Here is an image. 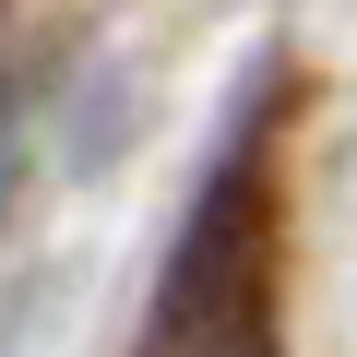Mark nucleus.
Listing matches in <instances>:
<instances>
[{"label":"nucleus","instance_id":"f257e3e1","mask_svg":"<svg viewBox=\"0 0 357 357\" xmlns=\"http://www.w3.org/2000/svg\"><path fill=\"white\" fill-rule=\"evenodd\" d=\"M131 357H274V203H262V96H238L178 250L155 274L143 345Z\"/></svg>","mask_w":357,"mask_h":357},{"label":"nucleus","instance_id":"f03ea898","mask_svg":"<svg viewBox=\"0 0 357 357\" xmlns=\"http://www.w3.org/2000/svg\"><path fill=\"white\" fill-rule=\"evenodd\" d=\"M13 167H24V107H13V72H0V203H13Z\"/></svg>","mask_w":357,"mask_h":357}]
</instances>
